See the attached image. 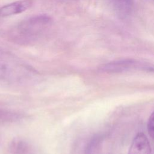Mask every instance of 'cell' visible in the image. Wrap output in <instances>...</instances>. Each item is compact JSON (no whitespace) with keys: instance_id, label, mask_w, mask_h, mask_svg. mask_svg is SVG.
<instances>
[{"instance_id":"6da1fadb","label":"cell","mask_w":154,"mask_h":154,"mask_svg":"<svg viewBox=\"0 0 154 154\" xmlns=\"http://www.w3.org/2000/svg\"><path fill=\"white\" fill-rule=\"evenodd\" d=\"M0 76L13 82L26 84L37 80L38 73L19 57L0 47Z\"/></svg>"},{"instance_id":"7a4b0ae2","label":"cell","mask_w":154,"mask_h":154,"mask_svg":"<svg viewBox=\"0 0 154 154\" xmlns=\"http://www.w3.org/2000/svg\"><path fill=\"white\" fill-rule=\"evenodd\" d=\"M52 19L45 14H37L20 22L11 31V39L19 43H28L39 37L52 24Z\"/></svg>"},{"instance_id":"3957f363","label":"cell","mask_w":154,"mask_h":154,"mask_svg":"<svg viewBox=\"0 0 154 154\" xmlns=\"http://www.w3.org/2000/svg\"><path fill=\"white\" fill-rule=\"evenodd\" d=\"M133 69H141L154 71V66L141 63L135 60L125 59L112 61L103 65L101 69L107 72H117Z\"/></svg>"},{"instance_id":"277c9868","label":"cell","mask_w":154,"mask_h":154,"mask_svg":"<svg viewBox=\"0 0 154 154\" xmlns=\"http://www.w3.org/2000/svg\"><path fill=\"white\" fill-rule=\"evenodd\" d=\"M152 149L146 135L140 132L133 139L128 154H151Z\"/></svg>"},{"instance_id":"5b68a950","label":"cell","mask_w":154,"mask_h":154,"mask_svg":"<svg viewBox=\"0 0 154 154\" xmlns=\"http://www.w3.org/2000/svg\"><path fill=\"white\" fill-rule=\"evenodd\" d=\"M30 0H20L0 7V17L17 14L26 10L31 5Z\"/></svg>"},{"instance_id":"8992f818","label":"cell","mask_w":154,"mask_h":154,"mask_svg":"<svg viewBox=\"0 0 154 154\" xmlns=\"http://www.w3.org/2000/svg\"><path fill=\"white\" fill-rule=\"evenodd\" d=\"M11 154H38L35 147L29 142L20 138L14 139L10 145Z\"/></svg>"},{"instance_id":"52a82bcc","label":"cell","mask_w":154,"mask_h":154,"mask_svg":"<svg viewBox=\"0 0 154 154\" xmlns=\"http://www.w3.org/2000/svg\"><path fill=\"white\" fill-rule=\"evenodd\" d=\"M117 12L122 17H126L131 11L133 0H112Z\"/></svg>"},{"instance_id":"ba28073f","label":"cell","mask_w":154,"mask_h":154,"mask_svg":"<svg viewBox=\"0 0 154 154\" xmlns=\"http://www.w3.org/2000/svg\"><path fill=\"white\" fill-rule=\"evenodd\" d=\"M19 118V116L15 113L0 110V123L6 122H11Z\"/></svg>"},{"instance_id":"9c48e42d","label":"cell","mask_w":154,"mask_h":154,"mask_svg":"<svg viewBox=\"0 0 154 154\" xmlns=\"http://www.w3.org/2000/svg\"><path fill=\"white\" fill-rule=\"evenodd\" d=\"M147 131L149 135L154 138V112L149 117L147 123Z\"/></svg>"},{"instance_id":"30bf717a","label":"cell","mask_w":154,"mask_h":154,"mask_svg":"<svg viewBox=\"0 0 154 154\" xmlns=\"http://www.w3.org/2000/svg\"><path fill=\"white\" fill-rule=\"evenodd\" d=\"M73 1H77V0H73Z\"/></svg>"}]
</instances>
